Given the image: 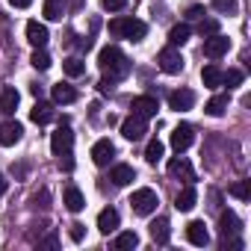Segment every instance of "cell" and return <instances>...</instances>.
Here are the masks:
<instances>
[{
	"label": "cell",
	"instance_id": "6da1fadb",
	"mask_svg": "<svg viewBox=\"0 0 251 251\" xmlns=\"http://www.w3.org/2000/svg\"><path fill=\"white\" fill-rule=\"evenodd\" d=\"M98 65H100L103 74H109V80H121V77H127V74H130V62H127V56H124L121 48H115V45L100 48V53H98Z\"/></svg>",
	"mask_w": 251,
	"mask_h": 251
},
{
	"label": "cell",
	"instance_id": "7a4b0ae2",
	"mask_svg": "<svg viewBox=\"0 0 251 251\" xmlns=\"http://www.w3.org/2000/svg\"><path fill=\"white\" fill-rule=\"evenodd\" d=\"M109 33H112L115 39L142 42L145 33H148V27H145V21H139V18H112V21H109Z\"/></svg>",
	"mask_w": 251,
	"mask_h": 251
},
{
	"label": "cell",
	"instance_id": "3957f363",
	"mask_svg": "<svg viewBox=\"0 0 251 251\" xmlns=\"http://www.w3.org/2000/svg\"><path fill=\"white\" fill-rule=\"evenodd\" d=\"M157 204H160V198H157V192L148 189V186H142V189H136V192L130 195V207H133L136 216H151V213L157 210Z\"/></svg>",
	"mask_w": 251,
	"mask_h": 251
},
{
	"label": "cell",
	"instance_id": "277c9868",
	"mask_svg": "<svg viewBox=\"0 0 251 251\" xmlns=\"http://www.w3.org/2000/svg\"><path fill=\"white\" fill-rule=\"evenodd\" d=\"M157 65H160V71H166V74H180V71H183V56L169 45V48H163V50L157 53Z\"/></svg>",
	"mask_w": 251,
	"mask_h": 251
},
{
	"label": "cell",
	"instance_id": "5b68a950",
	"mask_svg": "<svg viewBox=\"0 0 251 251\" xmlns=\"http://www.w3.org/2000/svg\"><path fill=\"white\" fill-rule=\"evenodd\" d=\"M148 118H142V115H130V118H124L121 121V136L124 139H130V142H139L145 133H148V124H145Z\"/></svg>",
	"mask_w": 251,
	"mask_h": 251
},
{
	"label": "cell",
	"instance_id": "8992f818",
	"mask_svg": "<svg viewBox=\"0 0 251 251\" xmlns=\"http://www.w3.org/2000/svg\"><path fill=\"white\" fill-rule=\"evenodd\" d=\"M71 145H74V133H71V127H68V124H59V127L50 133V151L59 157V154L71 151Z\"/></svg>",
	"mask_w": 251,
	"mask_h": 251
},
{
	"label": "cell",
	"instance_id": "52a82bcc",
	"mask_svg": "<svg viewBox=\"0 0 251 251\" xmlns=\"http://www.w3.org/2000/svg\"><path fill=\"white\" fill-rule=\"evenodd\" d=\"M21 136H24V124L21 121H3V124H0V145H3V148L18 145Z\"/></svg>",
	"mask_w": 251,
	"mask_h": 251
},
{
	"label": "cell",
	"instance_id": "ba28073f",
	"mask_svg": "<svg viewBox=\"0 0 251 251\" xmlns=\"http://www.w3.org/2000/svg\"><path fill=\"white\" fill-rule=\"evenodd\" d=\"M227 50H230V39H225L222 33H213V36L204 39V53H207L210 59H219V56H225Z\"/></svg>",
	"mask_w": 251,
	"mask_h": 251
},
{
	"label": "cell",
	"instance_id": "9c48e42d",
	"mask_svg": "<svg viewBox=\"0 0 251 251\" xmlns=\"http://www.w3.org/2000/svg\"><path fill=\"white\" fill-rule=\"evenodd\" d=\"M192 139H195V130H192V124H177V127L172 130V148L180 154V151H186L189 145H192Z\"/></svg>",
	"mask_w": 251,
	"mask_h": 251
},
{
	"label": "cell",
	"instance_id": "30bf717a",
	"mask_svg": "<svg viewBox=\"0 0 251 251\" xmlns=\"http://www.w3.org/2000/svg\"><path fill=\"white\" fill-rule=\"evenodd\" d=\"M130 109H133V115L154 118V115H157V109H160V103H157V98H151V95H139V98H133V100H130Z\"/></svg>",
	"mask_w": 251,
	"mask_h": 251
},
{
	"label": "cell",
	"instance_id": "8fae6325",
	"mask_svg": "<svg viewBox=\"0 0 251 251\" xmlns=\"http://www.w3.org/2000/svg\"><path fill=\"white\" fill-rule=\"evenodd\" d=\"M169 175L177 177V180H183V183H195V172H192L189 160H183V157L169 160Z\"/></svg>",
	"mask_w": 251,
	"mask_h": 251
},
{
	"label": "cell",
	"instance_id": "7c38bea8",
	"mask_svg": "<svg viewBox=\"0 0 251 251\" xmlns=\"http://www.w3.org/2000/svg\"><path fill=\"white\" fill-rule=\"evenodd\" d=\"M169 106L177 109V112L192 109V106H195V92H192V89H175V92L169 95Z\"/></svg>",
	"mask_w": 251,
	"mask_h": 251
},
{
	"label": "cell",
	"instance_id": "4fadbf2b",
	"mask_svg": "<svg viewBox=\"0 0 251 251\" xmlns=\"http://www.w3.org/2000/svg\"><path fill=\"white\" fill-rule=\"evenodd\" d=\"M112 154H115V145H112L109 139H98V142L92 145V163H95V166H106V163L112 160Z\"/></svg>",
	"mask_w": 251,
	"mask_h": 251
},
{
	"label": "cell",
	"instance_id": "5bb4252c",
	"mask_svg": "<svg viewBox=\"0 0 251 251\" xmlns=\"http://www.w3.org/2000/svg\"><path fill=\"white\" fill-rule=\"evenodd\" d=\"M18 100H21V95H18L15 86L0 89V115H12L18 109Z\"/></svg>",
	"mask_w": 251,
	"mask_h": 251
},
{
	"label": "cell",
	"instance_id": "9a60e30c",
	"mask_svg": "<svg viewBox=\"0 0 251 251\" xmlns=\"http://www.w3.org/2000/svg\"><path fill=\"white\" fill-rule=\"evenodd\" d=\"M48 39H50V33H48L45 24H39V21H27V42H30L33 48H45Z\"/></svg>",
	"mask_w": 251,
	"mask_h": 251
},
{
	"label": "cell",
	"instance_id": "2e32d148",
	"mask_svg": "<svg viewBox=\"0 0 251 251\" xmlns=\"http://www.w3.org/2000/svg\"><path fill=\"white\" fill-rule=\"evenodd\" d=\"M195 201H198V189H195V183H186V186L177 192V198H175V207H177L180 213H189V210L195 207Z\"/></svg>",
	"mask_w": 251,
	"mask_h": 251
},
{
	"label": "cell",
	"instance_id": "e0dca14e",
	"mask_svg": "<svg viewBox=\"0 0 251 251\" xmlns=\"http://www.w3.org/2000/svg\"><path fill=\"white\" fill-rule=\"evenodd\" d=\"M186 239L192 242V245H198V248H204L207 242H210V233H207V227H204V222H189L186 225Z\"/></svg>",
	"mask_w": 251,
	"mask_h": 251
},
{
	"label": "cell",
	"instance_id": "ac0fdd59",
	"mask_svg": "<svg viewBox=\"0 0 251 251\" xmlns=\"http://www.w3.org/2000/svg\"><path fill=\"white\" fill-rule=\"evenodd\" d=\"M118 222H121V219H118V210H115V207H106V210L98 213V230H100V233H112V230L118 227Z\"/></svg>",
	"mask_w": 251,
	"mask_h": 251
},
{
	"label": "cell",
	"instance_id": "d6986e66",
	"mask_svg": "<svg viewBox=\"0 0 251 251\" xmlns=\"http://www.w3.org/2000/svg\"><path fill=\"white\" fill-rule=\"evenodd\" d=\"M109 180L115 183V186H127V183H133L136 180V172H133V166H115L112 172H109Z\"/></svg>",
	"mask_w": 251,
	"mask_h": 251
},
{
	"label": "cell",
	"instance_id": "ffe728a7",
	"mask_svg": "<svg viewBox=\"0 0 251 251\" xmlns=\"http://www.w3.org/2000/svg\"><path fill=\"white\" fill-rule=\"evenodd\" d=\"M50 95H53V103H74L77 100V89L71 83H56L50 89Z\"/></svg>",
	"mask_w": 251,
	"mask_h": 251
},
{
	"label": "cell",
	"instance_id": "44dd1931",
	"mask_svg": "<svg viewBox=\"0 0 251 251\" xmlns=\"http://www.w3.org/2000/svg\"><path fill=\"white\" fill-rule=\"evenodd\" d=\"M62 204H65L71 213H80V210L86 207V198H83V192H80L77 186H68V189L62 192Z\"/></svg>",
	"mask_w": 251,
	"mask_h": 251
},
{
	"label": "cell",
	"instance_id": "7402d4cb",
	"mask_svg": "<svg viewBox=\"0 0 251 251\" xmlns=\"http://www.w3.org/2000/svg\"><path fill=\"white\" fill-rule=\"evenodd\" d=\"M189 36H192V27H189V24H175L172 33H169V45H172V48H180V45L189 42Z\"/></svg>",
	"mask_w": 251,
	"mask_h": 251
},
{
	"label": "cell",
	"instance_id": "603a6c76",
	"mask_svg": "<svg viewBox=\"0 0 251 251\" xmlns=\"http://www.w3.org/2000/svg\"><path fill=\"white\" fill-rule=\"evenodd\" d=\"M30 118H33L36 124H48V121L53 118V103H48V100H39V103L30 109Z\"/></svg>",
	"mask_w": 251,
	"mask_h": 251
},
{
	"label": "cell",
	"instance_id": "cb8c5ba5",
	"mask_svg": "<svg viewBox=\"0 0 251 251\" xmlns=\"http://www.w3.org/2000/svg\"><path fill=\"white\" fill-rule=\"evenodd\" d=\"M201 80H204L207 89H219V86H222V71H219V65H204V68H201Z\"/></svg>",
	"mask_w": 251,
	"mask_h": 251
},
{
	"label": "cell",
	"instance_id": "d4e9b609",
	"mask_svg": "<svg viewBox=\"0 0 251 251\" xmlns=\"http://www.w3.org/2000/svg\"><path fill=\"white\" fill-rule=\"evenodd\" d=\"M219 227H222V236H233L236 230H239V219H236V213H222L219 216Z\"/></svg>",
	"mask_w": 251,
	"mask_h": 251
},
{
	"label": "cell",
	"instance_id": "484cf974",
	"mask_svg": "<svg viewBox=\"0 0 251 251\" xmlns=\"http://www.w3.org/2000/svg\"><path fill=\"white\" fill-rule=\"evenodd\" d=\"M65 15V0H45V18L48 21H62Z\"/></svg>",
	"mask_w": 251,
	"mask_h": 251
},
{
	"label": "cell",
	"instance_id": "4316f807",
	"mask_svg": "<svg viewBox=\"0 0 251 251\" xmlns=\"http://www.w3.org/2000/svg\"><path fill=\"white\" fill-rule=\"evenodd\" d=\"M169 233H172V230H169V219H163V216H160L157 222H151V236H154L160 245H166V242H169Z\"/></svg>",
	"mask_w": 251,
	"mask_h": 251
},
{
	"label": "cell",
	"instance_id": "83f0119b",
	"mask_svg": "<svg viewBox=\"0 0 251 251\" xmlns=\"http://www.w3.org/2000/svg\"><path fill=\"white\" fill-rule=\"evenodd\" d=\"M225 109H227V95H216V98H210V100H207V106H204V112H207V115H213V118H219Z\"/></svg>",
	"mask_w": 251,
	"mask_h": 251
},
{
	"label": "cell",
	"instance_id": "f1b7e54d",
	"mask_svg": "<svg viewBox=\"0 0 251 251\" xmlns=\"http://www.w3.org/2000/svg\"><path fill=\"white\" fill-rule=\"evenodd\" d=\"M163 154H166V145H163L160 139H151L148 148H145V160H148L151 166H157V163L163 160Z\"/></svg>",
	"mask_w": 251,
	"mask_h": 251
},
{
	"label": "cell",
	"instance_id": "f546056e",
	"mask_svg": "<svg viewBox=\"0 0 251 251\" xmlns=\"http://www.w3.org/2000/svg\"><path fill=\"white\" fill-rule=\"evenodd\" d=\"M118 251H127V248H136L139 245V236L133 233V230H124V233H118L115 236V242H112Z\"/></svg>",
	"mask_w": 251,
	"mask_h": 251
},
{
	"label": "cell",
	"instance_id": "4dcf8cb0",
	"mask_svg": "<svg viewBox=\"0 0 251 251\" xmlns=\"http://www.w3.org/2000/svg\"><path fill=\"white\" fill-rule=\"evenodd\" d=\"M30 62H33V68H36V71H48V68H50V56H48V50H45V48H36V53L30 56Z\"/></svg>",
	"mask_w": 251,
	"mask_h": 251
},
{
	"label": "cell",
	"instance_id": "1f68e13d",
	"mask_svg": "<svg viewBox=\"0 0 251 251\" xmlns=\"http://www.w3.org/2000/svg\"><path fill=\"white\" fill-rule=\"evenodd\" d=\"M62 68H65V74H68V77H80V74H86V62H83V59H77V56L65 59V62H62Z\"/></svg>",
	"mask_w": 251,
	"mask_h": 251
},
{
	"label": "cell",
	"instance_id": "d6a6232c",
	"mask_svg": "<svg viewBox=\"0 0 251 251\" xmlns=\"http://www.w3.org/2000/svg\"><path fill=\"white\" fill-rule=\"evenodd\" d=\"M230 195L239 198V201H248V198H251V180H236V183L230 186Z\"/></svg>",
	"mask_w": 251,
	"mask_h": 251
},
{
	"label": "cell",
	"instance_id": "836d02e7",
	"mask_svg": "<svg viewBox=\"0 0 251 251\" xmlns=\"http://www.w3.org/2000/svg\"><path fill=\"white\" fill-rule=\"evenodd\" d=\"M242 77H245V74H242L239 68H230L227 74H222V86H227V89H236V86L242 83Z\"/></svg>",
	"mask_w": 251,
	"mask_h": 251
},
{
	"label": "cell",
	"instance_id": "e575fe53",
	"mask_svg": "<svg viewBox=\"0 0 251 251\" xmlns=\"http://www.w3.org/2000/svg\"><path fill=\"white\" fill-rule=\"evenodd\" d=\"M213 9L222 15H233L236 12V0H213Z\"/></svg>",
	"mask_w": 251,
	"mask_h": 251
},
{
	"label": "cell",
	"instance_id": "d590c367",
	"mask_svg": "<svg viewBox=\"0 0 251 251\" xmlns=\"http://www.w3.org/2000/svg\"><path fill=\"white\" fill-rule=\"evenodd\" d=\"M198 33H201L204 39H207V36H213V33H219V21H213V18H207V21H204V18H201Z\"/></svg>",
	"mask_w": 251,
	"mask_h": 251
},
{
	"label": "cell",
	"instance_id": "8d00e7d4",
	"mask_svg": "<svg viewBox=\"0 0 251 251\" xmlns=\"http://www.w3.org/2000/svg\"><path fill=\"white\" fill-rule=\"evenodd\" d=\"M100 6H103L106 12H121L124 6H127V0H100Z\"/></svg>",
	"mask_w": 251,
	"mask_h": 251
},
{
	"label": "cell",
	"instance_id": "74e56055",
	"mask_svg": "<svg viewBox=\"0 0 251 251\" xmlns=\"http://www.w3.org/2000/svg\"><path fill=\"white\" fill-rule=\"evenodd\" d=\"M186 18H189V21L204 18V6H198V3H195V6H189V9H186Z\"/></svg>",
	"mask_w": 251,
	"mask_h": 251
},
{
	"label": "cell",
	"instance_id": "f35d334b",
	"mask_svg": "<svg viewBox=\"0 0 251 251\" xmlns=\"http://www.w3.org/2000/svg\"><path fill=\"white\" fill-rule=\"evenodd\" d=\"M59 166H62L65 172H71V169H74V160H71V151H65V154H59Z\"/></svg>",
	"mask_w": 251,
	"mask_h": 251
},
{
	"label": "cell",
	"instance_id": "ab89813d",
	"mask_svg": "<svg viewBox=\"0 0 251 251\" xmlns=\"http://www.w3.org/2000/svg\"><path fill=\"white\" fill-rule=\"evenodd\" d=\"M83 233H86V230H83V225H80V222H74V225H71V239H74V242H80V239H83Z\"/></svg>",
	"mask_w": 251,
	"mask_h": 251
},
{
	"label": "cell",
	"instance_id": "60d3db41",
	"mask_svg": "<svg viewBox=\"0 0 251 251\" xmlns=\"http://www.w3.org/2000/svg\"><path fill=\"white\" fill-rule=\"evenodd\" d=\"M98 89H100V95H112V80H100Z\"/></svg>",
	"mask_w": 251,
	"mask_h": 251
},
{
	"label": "cell",
	"instance_id": "b9f144b4",
	"mask_svg": "<svg viewBox=\"0 0 251 251\" xmlns=\"http://www.w3.org/2000/svg\"><path fill=\"white\" fill-rule=\"evenodd\" d=\"M9 3H12V6H15V9H27V6H30V3H33V0H9Z\"/></svg>",
	"mask_w": 251,
	"mask_h": 251
},
{
	"label": "cell",
	"instance_id": "7bdbcfd3",
	"mask_svg": "<svg viewBox=\"0 0 251 251\" xmlns=\"http://www.w3.org/2000/svg\"><path fill=\"white\" fill-rule=\"evenodd\" d=\"M6 189H9V180L3 177V172H0V195H6Z\"/></svg>",
	"mask_w": 251,
	"mask_h": 251
},
{
	"label": "cell",
	"instance_id": "ee69618b",
	"mask_svg": "<svg viewBox=\"0 0 251 251\" xmlns=\"http://www.w3.org/2000/svg\"><path fill=\"white\" fill-rule=\"evenodd\" d=\"M77 48H80V50H89V48H92V39H80Z\"/></svg>",
	"mask_w": 251,
	"mask_h": 251
},
{
	"label": "cell",
	"instance_id": "f6af8a7d",
	"mask_svg": "<svg viewBox=\"0 0 251 251\" xmlns=\"http://www.w3.org/2000/svg\"><path fill=\"white\" fill-rule=\"evenodd\" d=\"M39 245H45V248H56V236H48V239L39 242Z\"/></svg>",
	"mask_w": 251,
	"mask_h": 251
}]
</instances>
